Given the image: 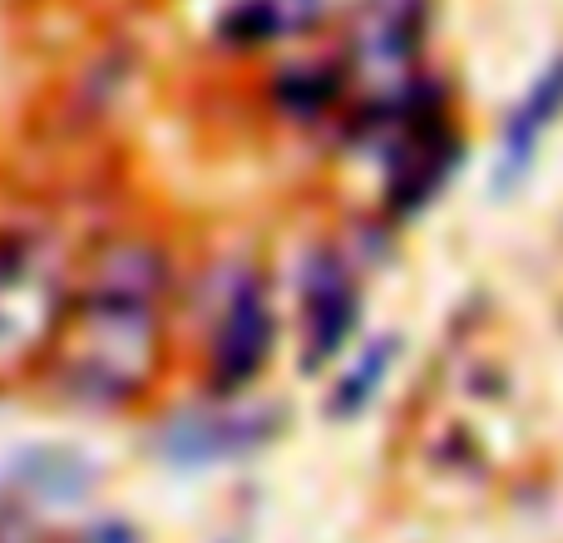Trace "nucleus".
I'll list each match as a JSON object with an SVG mask.
<instances>
[{
  "instance_id": "nucleus-1",
  "label": "nucleus",
  "mask_w": 563,
  "mask_h": 543,
  "mask_svg": "<svg viewBox=\"0 0 563 543\" xmlns=\"http://www.w3.org/2000/svg\"><path fill=\"white\" fill-rule=\"evenodd\" d=\"M158 263L144 247H119L99 267L95 287L79 297L65 341V386L89 406L134 396L154 366Z\"/></svg>"
},
{
  "instance_id": "nucleus-3",
  "label": "nucleus",
  "mask_w": 563,
  "mask_h": 543,
  "mask_svg": "<svg viewBox=\"0 0 563 543\" xmlns=\"http://www.w3.org/2000/svg\"><path fill=\"white\" fill-rule=\"evenodd\" d=\"M263 341H267V311L257 287H243V297L228 307L223 317V336H218V361H223V380H247L253 366L263 361Z\"/></svg>"
},
{
  "instance_id": "nucleus-2",
  "label": "nucleus",
  "mask_w": 563,
  "mask_h": 543,
  "mask_svg": "<svg viewBox=\"0 0 563 543\" xmlns=\"http://www.w3.org/2000/svg\"><path fill=\"white\" fill-rule=\"evenodd\" d=\"M65 281L45 243L20 237L0 247V376L30 366L59 331Z\"/></svg>"
},
{
  "instance_id": "nucleus-4",
  "label": "nucleus",
  "mask_w": 563,
  "mask_h": 543,
  "mask_svg": "<svg viewBox=\"0 0 563 543\" xmlns=\"http://www.w3.org/2000/svg\"><path fill=\"white\" fill-rule=\"evenodd\" d=\"M563 104V65L554 69V75L544 79V85H539V95L529 99L525 104V114L515 119V129H509V164H525V154H529V144H534L539 138V129L549 124V114H554V109Z\"/></svg>"
}]
</instances>
